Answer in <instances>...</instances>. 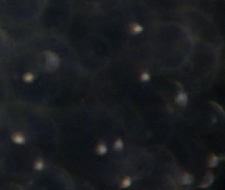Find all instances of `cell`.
Wrapping results in <instances>:
<instances>
[{"mask_svg": "<svg viewBox=\"0 0 225 190\" xmlns=\"http://www.w3.org/2000/svg\"><path fill=\"white\" fill-rule=\"evenodd\" d=\"M44 54L45 56V69L48 72H54L59 67L60 62L59 57L51 51H46Z\"/></svg>", "mask_w": 225, "mask_h": 190, "instance_id": "6da1fadb", "label": "cell"}, {"mask_svg": "<svg viewBox=\"0 0 225 190\" xmlns=\"http://www.w3.org/2000/svg\"><path fill=\"white\" fill-rule=\"evenodd\" d=\"M188 102V96L186 93H179L176 98V102L180 106H185Z\"/></svg>", "mask_w": 225, "mask_h": 190, "instance_id": "7a4b0ae2", "label": "cell"}, {"mask_svg": "<svg viewBox=\"0 0 225 190\" xmlns=\"http://www.w3.org/2000/svg\"><path fill=\"white\" fill-rule=\"evenodd\" d=\"M213 181H214V176H213L212 173L211 172L208 173V174L206 176L203 183L201 184L199 187H201V188H206V187H208L213 184Z\"/></svg>", "mask_w": 225, "mask_h": 190, "instance_id": "3957f363", "label": "cell"}, {"mask_svg": "<svg viewBox=\"0 0 225 190\" xmlns=\"http://www.w3.org/2000/svg\"><path fill=\"white\" fill-rule=\"evenodd\" d=\"M12 139L13 141H14L15 143L19 144V145L23 144L25 141V139L23 135L20 133H15L13 136Z\"/></svg>", "mask_w": 225, "mask_h": 190, "instance_id": "277c9868", "label": "cell"}, {"mask_svg": "<svg viewBox=\"0 0 225 190\" xmlns=\"http://www.w3.org/2000/svg\"><path fill=\"white\" fill-rule=\"evenodd\" d=\"M193 182H194V178L190 174H186L183 175L181 178V182L183 185H190L192 184Z\"/></svg>", "mask_w": 225, "mask_h": 190, "instance_id": "5b68a950", "label": "cell"}, {"mask_svg": "<svg viewBox=\"0 0 225 190\" xmlns=\"http://www.w3.org/2000/svg\"><path fill=\"white\" fill-rule=\"evenodd\" d=\"M219 162V157H217L216 155H213L211 156L209 159V162H208V166L210 167V168H215L217 166H218Z\"/></svg>", "mask_w": 225, "mask_h": 190, "instance_id": "8992f818", "label": "cell"}, {"mask_svg": "<svg viewBox=\"0 0 225 190\" xmlns=\"http://www.w3.org/2000/svg\"><path fill=\"white\" fill-rule=\"evenodd\" d=\"M143 27L138 24H134L132 26V33L133 34H137L143 32Z\"/></svg>", "mask_w": 225, "mask_h": 190, "instance_id": "52a82bcc", "label": "cell"}, {"mask_svg": "<svg viewBox=\"0 0 225 190\" xmlns=\"http://www.w3.org/2000/svg\"><path fill=\"white\" fill-rule=\"evenodd\" d=\"M107 146H106L104 144H100V145L97 146V148H96L97 153L100 155H105L106 153H107Z\"/></svg>", "mask_w": 225, "mask_h": 190, "instance_id": "ba28073f", "label": "cell"}, {"mask_svg": "<svg viewBox=\"0 0 225 190\" xmlns=\"http://www.w3.org/2000/svg\"><path fill=\"white\" fill-rule=\"evenodd\" d=\"M114 147L117 151H120L122 149L123 147V141H121V139H117V140L115 141V143H114Z\"/></svg>", "mask_w": 225, "mask_h": 190, "instance_id": "9c48e42d", "label": "cell"}, {"mask_svg": "<svg viewBox=\"0 0 225 190\" xmlns=\"http://www.w3.org/2000/svg\"><path fill=\"white\" fill-rule=\"evenodd\" d=\"M34 75L32 74L31 73H27L24 75L23 77V79L25 82H27V83H31L34 80Z\"/></svg>", "mask_w": 225, "mask_h": 190, "instance_id": "30bf717a", "label": "cell"}, {"mask_svg": "<svg viewBox=\"0 0 225 190\" xmlns=\"http://www.w3.org/2000/svg\"><path fill=\"white\" fill-rule=\"evenodd\" d=\"M131 184H132V180H131L130 178H126L123 180L121 186L123 188H127V187L130 186Z\"/></svg>", "mask_w": 225, "mask_h": 190, "instance_id": "8fae6325", "label": "cell"}, {"mask_svg": "<svg viewBox=\"0 0 225 190\" xmlns=\"http://www.w3.org/2000/svg\"><path fill=\"white\" fill-rule=\"evenodd\" d=\"M44 168V163L42 160H38L35 163V168L37 170H42Z\"/></svg>", "mask_w": 225, "mask_h": 190, "instance_id": "7c38bea8", "label": "cell"}, {"mask_svg": "<svg viewBox=\"0 0 225 190\" xmlns=\"http://www.w3.org/2000/svg\"><path fill=\"white\" fill-rule=\"evenodd\" d=\"M150 79H151L150 75H149V73H147V72L142 73V75H141V81H145V82L149 81V80H150Z\"/></svg>", "mask_w": 225, "mask_h": 190, "instance_id": "4fadbf2b", "label": "cell"}]
</instances>
